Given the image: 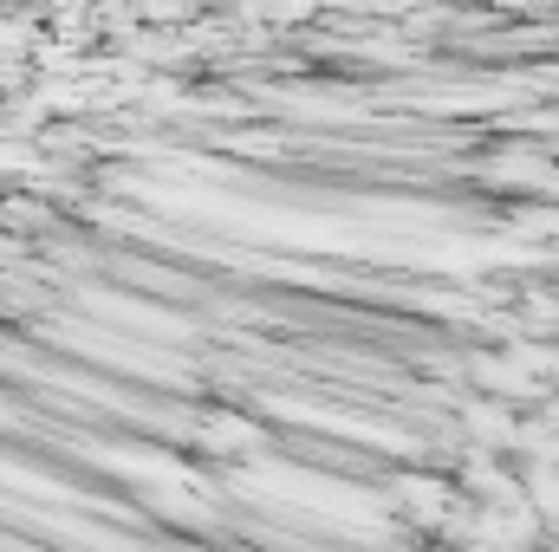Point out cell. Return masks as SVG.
I'll return each mask as SVG.
<instances>
[{"mask_svg": "<svg viewBox=\"0 0 559 552\" xmlns=\"http://www.w3.org/2000/svg\"><path fill=\"white\" fill-rule=\"evenodd\" d=\"M202 442H209L215 455H248V448H261V429L241 422V416H215V422L202 429Z\"/></svg>", "mask_w": 559, "mask_h": 552, "instance_id": "cell-1", "label": "cell"}]
</instances>
